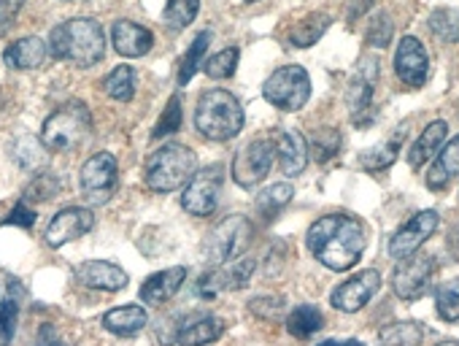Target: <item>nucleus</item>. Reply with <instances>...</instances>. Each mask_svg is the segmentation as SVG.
<instances>
[{
    "label": "nucleus",
    "instance_id": "obj_1",
    "mask_svg": "<svg viewBox=\"0 0 459 346\" xmlns=\"http://www.w3.org/2000/svg\"><path fill=\"white\" fill-rule=\"evenodd\" d=\"M306 241L316 263L330 271H349L365 252L368 230L359 220L349 214H327L308 228Z\"/></svg>",
    "mask_w": 459,
    "mask_h": 346
},
{
    "label": "nucleus",
    "instance_id": "obj_2",
    "mask_svg": "<svg viewBox=\"0 0 459 346\" xmlns=\"http://www.w3.org/2000/svg\"><path fill=\"white\" fill-rule=\"evenodd\" d=\"M49 52L55 60H68L79 68H92L106 55V39L100 22L90 17L68 20L49 33Z\"/></svg>",
    "mask_w": 459,
    "mask_h": 346
},
{
    "label": "nucleus",
    "instance_id": "obj_3",
    "mask_svg": "<svg viewBox=\"0 0 459 346\" xmlns=\"http://www.w3.org/2000/svg\"><path fill=\"white\" fill-rule=\"evenodd\" d=\"M195 127L208 141H230L244 130V108L227 90H205L195 108Z\"/></svg>",
    "mask_w": 459,
    "mask_h": 346
},
{
    "label": "nucleus",
    "instance_id": "obj_4",
    "mask_svg": "<svg viewBox=\"0 0 459 346\" xmlns=\"http://www.w3.org/2000/svg\"><path fill=\"white\" fill-rule=\"evenodd\" d=\"M197 157L189 146L168 143L146 160L143 182L152 193H173L178 187H186V182L195 177Z\"/></svg>",
    "mask_w": 459,
    "mask_h": 346
},
{
    "label": "nucleus",
    "instance_id": "obj_5",
    "mask_svg": "<svg viewBox=\"0 0 459 346\" xmlns=\"http://www.w3.org/2000/svg\"><path fill=\"white\" fill-rule=\"evenodd\" d=\"M92 119H90V108L79 100L60 106L41 130V141L47 143L49 151H74L90 133Z\"/></svg>",
    "mask_w": 459,
    "mask_h": 346
},
{
    "label": "nucleus",
    "instance_id": "obj_6",
    "mask_svg": "<svg viewBox=\"0 0 459 346\" xmlns=\"http://www.w3.org/2000/svg\"><path fill=\"white\" fill-rule=\"evenodd\" d=\"M265 100L279 111H300L311 98V79L303 65H281L263 87Z\"/></svg>",
    "mask_w": 459,
    "mask_h": 346
},
{
    "label": "nucleus",
    "instance_id": "obj_7",
    "mask_svg": "<svg viewBox=\"0 0 459 346\" xmlns=\"http://www.w3.org/2000/svg\"><path fill=\"white\" fill-rule=\"evenodd\" d=\"M249 236H252V225L247 217H241V214L227 217L208 233V238L203 244V255L208 257L211 265H224L230 260H236L247 249Z\"/></svg>",
    "mask_w": 459,
    "mask_h": 346
},
{
    "label": "nucleus",
    "instance_id": "obj_8",
    "mask_svg": "<svg viewBox=\"0 0 459 346\" xmlns=\"http://www.w3.org/2000/svg\"><path fill=\"white\" fill-rule=\"evenodd\" d=\"M221 185H224V165L221 162H213L203 170H195V177L186 182L184 195H181L184 212H189L192 217H211L219 206Z\"/></svg>",
    "mask_w": 459,
    "mask_h": 346
},
{
    "label": "nucleus",
    "instance_id": "obj_9",
    "mask_svg": "<svg viewBox=\"0 0 459 346\" xmlns=\"http://www.w3.org/2000/svg\"><path fill=\"white\" fill-rule=\"evenodd\" d=\"M82 193L92 206H103L117 195L119 187V165L108 151L92 154L82 168Z\"/></svg>",
    "mask_w": 459,
    "mask_h": 346
},
{
    "label": "nucleus",
    "instance_id": "obj_10",
    "mask_svg": "<svg viewBox=\"0 0 459 346\" xmlns=\"http://www.w3.org/2000/svg\"><path fill=\"white\" fill-rule=\"evenodd\" d=\"M273 154H276V143L268 138H257L249 141L244 149H238L236 160H233V179L238 187L252 190L257 185H263L271 173L273 165Z\"/></svg>",
    "mask_w": 459,
    "mask_h": 346
},
{
    "label": "nucleus",
    "instance_id": "obj_11",
    "mask_svg": "<svg viewBox=\"0 0 459 346\" xmlns=\"http://www.w3.org/2000/svg\"><path fill=\"white\" fill-rule=\"evenodd\" d=\"M432 276H435L432 257L411 255V257H403L394 265V271H392V290H394L397 298L413 303V300H419V298H424L429 292Z\"/></svg>",
    "mask_w": 459,
    "mask_h": 346
},
{
    "label": "nucleus",
    "instance_id": "obj_12",
    "mask_svg": "<svg viewBox=\"0 0 459 346\" xmlns=\"http://www.w3.org/2000/svg\"><path fill=\"white\" fill-rule=\"evenodd\" d=\"M257 268V260L249 255H241L236 260H230L224 265H216L211 273H205L197 281V295L200 298H216L221 292H233V290H244L252 281V273Z\"/></svg>",
    "mask_w": 459,
    "mask_h": 346
},
{
    "label": "nucleus",
    "instance_id": "obj_13",
    "mask_svg": "<svg viewBox=\"0 0 459 346\" xmlns=\"http://www.w3.org/2000/svg\"><path fill=\"white\" fill-rule=\"evenodd\" d=\"M437 222H440V217H437V212H432V209L413 214V217L392 236V241H389V255H392L394 260H403V257L416 255V252L424 247V241L437 230Z\"/></svg>",
    "mask_w": 459,
    "mask_h": 346
},
{
    "label": "nucleus",
    "instance_id": "obj_14",
    "mask_svg": "<svg viewBox=\"0 0 459 346\" xmlns=\"http://www.w3.org/2000/svg\"><path fill=\"white\" fill-rule=\"evenodd\" d=\"M378 84V60L368 57L362 60V65L357 68V74L351 76L349 87H346V108L354 125H365V114L370 111L373 103V92Z\"/></svg>",
    "mask_w": 459,
    "mask_h": 346
},
{
    "label": "nucleus",
    "instance_id": "obj_15",
    "mask_svg": "<svg viewBox=\"0 0 459 346\" xmlns=\"http://www.w3.org/2000/svg\"><path fill=\"white\" fill-rule=\"evenodd\" d=\"M378 290H381V273L376 268H368V271H359L357 276L346 279L341 287H335L330 300L338 311L354 314V311L365 308Z\"/></svg>",
    "mask_w": 459,
    "mask_h": 346
},
{
    "label": "nucleus",
    "instance_id": "obj_16",
    "mask_svg": "<svg viewBox=\"0 0 459 346\" xmlns=\"http://www.w3.org/2000/svg\"><path fill=\"white\" fill-rule=\"evenodd\" d=\"M95 228V214L90 209H79V206H71V209H63L55 214V220L49 222L47 228V244L52 249H60L82 236H87L90 230Z\"/></svg>",
    "mask_w": 459,
    "mask_h": 346
},
{
    "label": "nucleus",
    "instance_id": "obj_17",
    "mask_svg": "<svg viewBox=\"0 0 459 346\" xmlns=\"http://www.w3.org/2000/svg\"><path fill=\"white\" fill-rule=\"evenodd\" d=\"M394 74L408 87H421L429 76V55L419 39L405 36L394 52Z\"/></svg>",
    "mask_w": 459,
    "mask_h": 346
},
{
    "label": "nucleus",
    "instance_id": "obj_18",
    "mask_svg": "<svg viewBox=\"0 0 459 346\" xmlns=\"http://www.w3.org/2000/svg\"><path fill=\"white\" fill-rule=\"evenodd\" d=\"M276 154L287 177H300L308 165V141L300 130H279L276 133Z\"/></svg>",
    "mask_w": 459,
    "mask_h": 346
},
{
    "label": "nucleus",
    "instance_id": "obj_19",
    "mask_svg": "<svg viewBox=\"0 0 459 346\" xmlns=\"http://www.w3.org/2000/svg\"><path fill=\"white\" fill-rule=\"evenodd\" d=\"M76 279L84 284V287H92V290H106V292H119L127 287V273L114 265V263H106V260H87L76 268Z\"/></svg>",
    "mask_w": 459,
    "mask_h": 346
},
{
    "label": "nucleus",
    "instance_id": "obj_20",
    "mask_svg": "<svg viewBox=\"0 0 459 346\" xmlns=\"http://www.w3.org/2000/svg\"><path fill=\"white\" fill-rule=\"evenodd\" d=\"M111 44L122 57H143L152 49L154 36H152V30H146L135 22L119 20L111 28Z\"/></svg>",
    "mask_w": 459,
    "mask_h": 346
},
{
    "label": "nucleus",
    "instance_id": "obj_21",
    "mask_svg": "<svg viewBox=\"0 0 459 346\" xmlns=\"http://www.w3.org/2000/svg\"><path fill=\"white\" fill-rule=\"evenodd\" d=\"M186 279V268L176 265V268H168V271H160L154 276H149L141 287V300L149 303V306H162L165 300H170L181 284Z\"/></svg>",
    "mask_w": 459,
    "mask_h": 346
},
{
    "label": "nucleus",
    "instance_id": "obj_22",
    "mask_svg": "<svg viewBox=\"0 0 459 346\" xmlns=\"http://www.w3.org/2000/svg\"><path fill=\"white\" fill-rule=\"evenodd\" d=\"M459 177V135H454L446 146H440L429 173H427V187L440 193Z\"/></svg>",
    "mask_w": 459,
    "mask_h": 346
},
{
    "label": "nucleus",
    "instance_id": "obj_23",
    "mask_svg": "<svg viewBox=\"0 0 459 346\" xmlns=\"http://www.w3.org/2000/svg\"><path fill=\"white\" fill-rule=\"evenodd\" d=\"M47 44L36 36H28V39H20L14 44L6 47L4 52V60L9 68L14 71H33V68H41L44 60H47Z\"/></svg>",
    "mask_w": 459,
    "mask_h": 346
},
{
    "label": "nucleus",
    "instance_id": "obj_24",
    "mask_svg": "<svg viewBox=\"0 0 459 346\" xmlns=\"http://www.w3.org/2000/svg\"><path fill=\"white\" fill-rule=\"evenodd\" d=\"M221 333H224V322L213 314H203V316H195L189 324H181L176 343L178 346H205V343L219 341Z\"/></svg>",
    "mask_w": 459,
    "mask_h": 346
},
{
    "label": "nucleus",
    "instance_id": "obj_25",
    "mask_svg": "<svg viewBox=\"0 0 459 346\" xmlns=\"http://www.w3.org/2000/svg\"><path fill=\"white\" fill-rule=\"evenodd\" d=\"M446 133H448V125L443 119H435L432 125H427L424 133L416 138V143L408 151V165L411 168H421L427 160H432L440 151V146L446 143Z\"/></svg>",
    "mask_w": 459,
    "mask_h": 346
},
{
    "label": "nucleus",
    "instance_id": "obj_26",
    "mask_svg": "<svg viewBox=\"0 0 459 346\" xmlns=\"http://www.w3.org/2000/svg\"><path fill=\"white\" fill-rule=\"evenodd\" d=\"M149 324V314L143 306H122L111 308L103 316V327L114 335H135Z\"/></svg>",
    "mask_w": 459,
    "mask_h": 346
},
{
    "label": "nucleus",
    "instance_id": "obj_27",
    "mask_svg": "<svg viewBox=\"0 0 459 346\" xmlns=\"http://www.w3.org/2000/svg\"><path fill=\"white\" fill-rule=\"evenodd\" d=\"M12 157H14V162H17L22 170L36 173V170L47 168V162H49V149H47V143H44L41 138H36V135H22V138L14 141Z\"/></svg>",
    "mask_w": 459,
    "mask_h": 346
},
{
    "label": "nucleus",
    "instance_id": "obj_28",
    "mask_svg": "<svg viewBox=\"0 0 459 346\" xmlns=\"http://www.w3.org/2000/svg\"><path fill=\"white\" fill-rule=\"evenodd\" d=\"M330 17L327 14H308L303 22H298L295 28H292V33H290V44L292 47H298V49H308V47H314L325 33H327V28H330Z\"/></svg>",
    "mask_w": 459,
    "mask_h": 346
},
{
    "label": "nucleus",
    "instance_id": "obj_29",
    "mask_svg": "<svg viewBox=\"0 0 459 346\" xmlns=\"http://www.w3.org/2000/svg\"><path fill=\"white\" fill-rule=\"evenodd\" d=\"M103 92L119 103L133 100L135 95V71L130 65H117L106 79H103Z\"/></svg>",
    "mask_w": 459,
    "mask_h": 346
},
{
    "label": "nucleus",
    "instance_id": "obj_30",
    "mask_svg": "<svg viewBox=\"0 0 459 346\" xmlns=\"http://www.w3.org/2000/svg\"><path fill=\"white\" fill-rule=\"evenodd\" d=\"M381 346H421L424 327L416 322H394L378 333Z\"/></svg>",
    "mask_w": 459,
    "mask_h": 346
},
{
    "label": "nucleus",
    "instance_id": "obj_31",
    "mask_svg": "<svg viewBox=\"0 0 459 346\" xmlns=\"http://www.w3.org/2000/svg\"><path fill=\"white\" fill-rule=\"evenodd\" d=\"M405 141V127H400L397 133H394V138L389 141V143H378V146H373V149H368L362 157H359V162H362V168L365 170H381V168H389L394 160H397V149H400V143Z\"/></svg>",
    "mask_w": 459,
    "mask_h": 346
},
{
    "label": "nucleus",
    "instance_id": "obj_32",
    "mask_svg": "<svg viewBox=\"0 0 459 346\" xmlns=\"http://www.w3.org/2000/svg\"><path fill=\"white\" fill-rule=\"evenodd\" d=\"M292 195H295V190H292L290 185H273V187H268V190H263V193L257 195L255 209H257V214H260L263 220H276V214H279L284 206H290Z\"/></svg>",
    "mask_w": 459,
    "mask_h": 346
},
{
    "label": "nucleus",
    "instance_id": "obj_33",
    "mask_svg": "<svg viewBox=\"0 0 459 346\" xmlns=\"http://www.w3.org/2000/svg\"><path fill=\"white\" fill-rule=\"evenodd\" d=\"M325 327V316L316 306H298L290 316H287V330L295 338H308L316 330Z\"/></svg>",
    "mask_w": 459,
    "mask_h": 346
},
{
    "label": "nucleus",
    "instance_id": "obj_34",
    "mask_svg": "<svg viewBox=\"0 0 459 346\" xmlns=\"http://www.w3.org/2000/svg\"><path fill=\"white\" fill-rule=\"evenodd\" d=\"M429 30L446 44H459V12L456 9H435L429 14Z\"/></svg>",
    "mask_w": 459,
    "mask_h": 346
},
{
    "label": "nucleus",
    "instance_id": "obj_35",
    "mask_svg": "<svg viewBox=\"0 0 459 346\" xmlns=\"http://www.w3.org/2000/svg\"><path fill=\"white\" fill-rule=\"evenodd\" d=\"M200 12V0H168L165 4V25L170 30H184L195 22Z\"/></svg>",
    "mask_w": 459,
    "mask_h": 346
},
{
    "label": "nucleus",
    "instance_id": "obj_36",
    "mask_svg": "<svg viewBox=\"0 0 459 346\" xmlns=\"http://www.w3.org/2000/svg\"><path fill=\"white\" fill-rule=\"evenodd\" d=\"M238 57H241V52L236 47L221 49V52H216L213 57H208L203 63V71H205L208 79H216V82L230 79V76L236 74V68H238Z\"/></svg>",
    "mask_w": 459,
    "mask_h": 346
},
{
    "label": "nucleus",
    "instance_id": "obj_37",
    "mask_svg": "<svg viewBox=\"0 0 459 346\" xmlns=\"http://www.w3.org/2000/svg\"><path fill=\"white\" fill-rule=\"evenodd\" d=\"M60 190H63L60 177H55V173H36V179L25 187L22 201L25 203H44V201H52Z\"/></svg>",
    "mask_w": 459,
    "mask_h": 346
},
{
    "label": "nucleus",
    "instance_id": "obj_38",
    "mask_svg": "<svg viewBox=\"0 0 459 346\" xmlns=\"http://www.w3.org/2000/svg\"><path fill=\"white\" fill-rule=\"evenodd\" d=\"M208 44H211V33H208V30H203V33L192 41V47H189V52L184 55L181 68H178V84H181V87H184V84L195 76V71L205 63L203 57H205V52H208Z\"/></svg>",
    "mask_w": 459,
    "mask_h": 346
},
{
    "label": "nucleus",
    "instance_id": "obj_39",
    "mask_svg": "<svg viewBox=\"0 0 459 346\" xmlns=\"http://www.w3.org/2000/svg\"><path fill=\"white\" fill-rule=\"evenodd\" d=\"M435 308L440 314V319L446 322H459V279L446 281L437 295H435Z\"/></svg>",
    "mask_w": 459,
    "mask_h": 346
},
{
    "label": "nucleus",
    "instance_id": "obj_40",
    "mask_svg": "<svg viewBox=\"0 0 459 346\" xmlns=\"http://www.w3.org/2000/svg\"><path fill=\"white\" fill-rule=\"evenodd\" d=\"M311 149H314V154H316L319 162H327V160L335 157L338 149H341V133L333 130V127H319V130L311 135ZM311 149H308V151H311Z\"/></svg>",
    "mask_w": 459,
    "mask_h": 346
},
{
    "label": "nucleus",
    "instance_id": "obj_41",
    "mask_svg": "<svg viewBox=\"0 0 459 346\" xmlns=\"http://www.w3.org/2000/svg\"><path fill=\"white\" fill-rule=\"evenodd\" d=\"M17 314H20V306L14 298H6L0 300V346H9L14 341V333H17Z\"/></svg>",
    "mask_w": 459,
    "mask_h": 346
},
{
    "label": "nucleus",
    "instance_id": "obj_42",
    "mask_svg": "<svg viewBox=\"0 0 459 346\" xmlns=\"http://www.w3.org/2000/svg\"><path fill=\"white\" fill-rule=\"evenodd\" d=\"M392 33H394V28H392L389 14H376L370 28H368V33H365V41L370 47H376V49H386L389 41H392Z\"/></svg>",
    "mask_w": 459,
    "mask_h": 346
},
{
    "label": "nucleus",
    "instance_id": "obj_43",
    "mask_svg": "<svg viewBox=\"0 0 459 346\" xmlns=\"http://www.w3.org/2000/svg\"><path fill=\"white\" fill-rule=\"evenodd\" d=\"M181 119H184V114H181V100H178V95H173L152 135H154V138H162V135H170V133L181 130Z\"/></svg>",
    "mask_w": 459,
    "mask_h": 346
},
{
    "label": "nucleus",
    "instance_id": "obj_44",
    "mask_svg": "<svg viewBox=\"0 0 459 346\" xmlns=\"http://www.w3.org/2000/svg\"><path fill=\"white\" fill-rule=\"evenodd\" d=\"M249 311L255 314V316H260V319H265V322H271V319H279L281 314H284V298H273V295H263V298H255L252 303H249Z\"/></svg>",
    "mask_w": 459,
    "mask_h": 346
},
{
    "label": "nucleus",
    "instance_id": "obj_45",
    "mask_svg": "<svg viewBox=\"0 0 459 346\" xmlns=\"http://www.w3.org/2000/svg\"><path fill=\"white\" fill-rule=\"evenodd\" d=\"M25 0H0V36H6L14 25V20L20 17Z\"/></svg>",
    "mask_w": 459,
    "mask_h": 346
},
{
    "label": "nucleus",
    "instance_id": "obj_46",
    "mask_svg": "<svg viewBox=\"0 0 459 346\" xmlns=\"http://www.w3.org/2000/svg\"><path fill=\"white\" fill-rule=\"evenodd\" d=\"M4 225H20V228H33L36 225V212L25 203V201H20L14 209H12V214L4 220Z\"/></svg>",
    "mask_w": 459,
    "mask_h": 346
},
{
    "label": "nucleus",
    "instance_id": "obj_47",
    "mask_svg": "<svg viewBox=\"0 0 459 346\" xmlns=\"http://www.w3.org/2000/svg\"><path fill=\"white\" fill-rule=\"evenodd\" d=\"M319 346H362L359 341H325Z\"/></svg>",
    "mask_w": 459,
    "mask_h": 346
},
{
    "label": "nucleus",
    "instance_id": "obj_48",
    "mask_svg": "<svg viewBox=\"0 0 459 346\" xmlns=\"http://www.w3.org/2000/svg\"><path fill=\"white\" fill-rule=\"evenodd\" d=\"M437 346H459V343H454V341H446V343H437Z\"/></svg>",
    "mask_w": 459,
    "mask_h": 346
},
{
    "label": "nucleus",
    "instance_id": "obj_49",
    "mask_svg": "<svg viewBox=\"0 0 459 346\" xmlns=\"http://www.w3.org/2000/svg\"><path fill=\"white\" fill-rule=\"evenodd\" d=\"M44 346H60V343H57V341H55V343H44Z\"/></svg>",
    "mask_w": 459,
    "mask_h": 346
},
{
    "label": "nucleus",
    "instance_id": "obj_50",
    "mask_svg": "<svg viewBox=\"0 0 459 346\" xmlns=\"http://www.w3.org/2000/svg\"><path fill=\"white\" fill-rule=\"evenodd\" d=\"M247 4H257V0H247Z\"/></svg>",
    "mask_w": 459,
    "mask_h": 346
}]
</instances>
